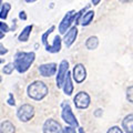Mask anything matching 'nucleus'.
Masks as SVG:
<instances>
[{
  "instance_id": "nucleus-14",
  "label": "nucleus",
  "mask_w": 133,
  "mask_h": 133,
  "mask_svg": "<svg viewBox=\"0 0 133 133\" xmlns=\"http://www.w3.org/2000/svg\"><path fill=\"white\" fill-rule=\"evenodd\" d=\"M122 128L127 133H133V114H129L123 119Z\"/></svg>"
},
{
  "instance_id": "nucleus-33",
  "label": "nucleus",
  "mask_w": 133,
  "mask_h": 133,
  "mask_svg": "<svg viewBox=\"0 0 133 133\" xmlns=\"http://www.w3.org/2000/svg\"><path fill=\"white\" fill-rule=\"evenodd\" d=\"M35 1H37V0H26V2H28V3H31V2H35Z\"/></svg>"
},
{
  "instance_id": "nucleus-7",
  "label": "nucleus",
  "mask_w": 133,
  "mask_h": 133,
  "mask_svg": "<svg viewBox=\"0 0 133 133\" xmlns=\"http://www.w3.org/2000/svg\"><path fill=\"white\" fill-rule=\"evenodd\" d=\"M69 71V62L66 60H62L59 65V70H58V76H57V87L61 88L64 82V79L66 73Z\"/></svg>"
},
{
  "instance_id": "nucleus-21",
  "label": "nucleus",
  "mask_w": 133,
  "mask_h": 133,
  "mask_svg": "<svg viewBox=\"0 0 133 133\" xmlns=\"http://www.w3.org/2000/svg\"><path fill=\"white\" fill-rule=\"evenodd\" d=\"M14 69H15V64L14 63H8L7 65L3 66L2 71H3L5 74H11L12 71H14Z\"/></svg>"
},
{
  "instance_id": "nucleus-10",
  "label": "nucleus",
  "mask_w": 133,
  "mask_h": 133,
  "mask_svg": "<svg viewBox=\"0 0 133 133\" xmlns=\"http://www.w3.org/2000/svg\"><path fill=\"white\" fill-rule=\"evenodd\" d=\"M57 71V64L51 62V63L41 64L39 66V72L42 77H52L56 74Z\"/></svg>"
},
{
  "instance_id": "nucleus-17",
  "label": "nucleus",
  "mask_w": 133,
  "mask_h": 133,
  "mask_svg": "<svg viewBox=\"0 0 133 133\" xmlns=\"http://www.w3.org/2000/svg\"><path fill=\"white\" fill-rule=\"evenodd\" d=\"M16 128L10 121H3L0 124V133H15Z\"/></svg>"
},
{
  "instance_id": "nucleus-2",
  "label": "nucleus",
  "mask_w": 133,
  "mask_h": 133,
  "mask_svg": "<svg viewBox=\"0 0 133 133\" xmlns=\"http://www.w3.org/2000/svg\"><path fill=\"white\" fill-rule=\"evenodd\" d=\"M27 92L29 98L36 101H40L43 98L47 97L48 94V87L44 84L42 81H35L29 84Z\"/></svg>"
},
{
  "instance_id": "nucleus-26",
  "label": "nucleus",
  "mask_w": 133,
  "mask_h": 133,
  "mask_svg": "<svg viewBox=\"0 0 133 133\" xmlns=\"http://www.w3.org/2000/svg\"><path fill=\"white\" fill-rule=\"evenodd\" d=\"M8 52V50L3 47V44L2 43H0V56H3V55H6V53Z\"/></svg>"
},
{
  "instance_id": "nucleus-4",
  "label": "nucleus",
  "mask_w": 133,
  "mask_h": 133,
  "mask_svg": "<svg viewBox=\"0 0 133 133\" xmlns=\"http://www.w3.org/2000/svg\"><path fill=\"white\" fill-rule=\"evenodd\" d=\"M62 119L64 120V122L66 124H69L70 127H73V128H79V123L77 121L76 116H74L73 112L71 110L70 105L66 103V104H63L62 105Z\"/></svg>"
},
{
  "instance_id": "nucleus-8",
  "label": "nucleus",
  "mask_w": 133,
  "mask_h": 133,
  "mask_svg": "<svg viewBox=\"0 0 133 133\" xmlns=\"http://www.w3.org/2000/svg\"><path fill=\"white\" fill-rule=\"evenodd\" d=\"M72 77L77 83H82L84 81L85 78H87V70L84 68V65L81 64V63H78V64L74 65Z\"/></svg>"
},
{
  "instance_id": "nucleus-18",
  "label": "nucleus",
  "mask_w": 133,
  "mask_h": 133,
  "mask_svg": "<svg viewBox=\"0 0 133 133\" xmlns=\"http://www.w3.org/2000/svg\"><path fill=\"white\" fill-rule=\"evenodd\" d=\"M98 45H99V39H98V37H95V36L89 37L88 40L85 41V47L88 48L89 50H94V49H97Z\"/></svg>"
},
{
  "instance_id": "nucleus-5",
  "label": "nucleus",
  "mask_w": 133,
  "mask_h": 133,
  "mask_svg": "<svg viewBox=\"0 0 133 133\" xmlns=\"http://www.w3.org/2000/svg\"><path fill=\"white\" fill-rule=\"evenodd\" d=\"M74 15H76V11L71 10V11L66 12V15L63 17V19L61 20V22L59 24V32L61 35H64L70 29L72 22H74Z\"/></svg>"
},
{
  "instance_id": "nucleus-20",
  "label": "nucleus",
  "mask_w": 133,
  "mask_h": 133,
  "mask_svg": "<svg viewBox=\"0 0 133 133\" xmlns=\"http://www.w3.org/2000/svg\"><path fill=\"white\" fill-rule=\"evenodd\" d=\"M53 30H55V26H51V27H50V28L48 29L47 31H45V32L43 33L42 37H41V40H42V43L44 44V47H45V48H47L48 45H49V43H48V37H49V35H50V33H51Z\"/></svg>"
},
{
  "instance_id": "nucleus-16",
  "label": "nucleus",
  "mask_w": 133,
  "mask_h": 133,
  "mask_svg": "<svg viewBox=\"0 0 133 133\" xmlns=\"http://www.w3.org/2000/svg\"><path fill=\"white\" fill-rule=\"evenodd\" d=\"M31 31H32V24L24 27L23 30L20 32V35L18 36V40L21 41V42H27V41L29 40V37H30V35H31Z\"/></svg>"
},
{
  "instance_id": "nucleus-11",
  "label": "nucleus",
  "mask_w": 133,
  "mask_h": 133,
  "mask_svg": "<svg viewBox=\"0 0 133 133\" xmlns=\"http://www.w3.org/2000/svg\"><path fill=\"white\" fill-rule=\"evenodd\" d=\"M77 37H78V28L76 26H73L69 29L68 32H65L63 40H64V43H65L66 47H71L72 43L76 41Z\"/></svg>"
},
{
  "instance_id": "nucleus-25",
  "label": "nucleus",
  "mask_w": 133,
  "mask_h": 133,
  "mask_svg": "<svg viewBox=\"0 0 133 133\" xmlns=\"http://www.w3.org/2000/svg\"><path fill=\"white\" fill-rule=\"evenodd\" d=\"M62 132L63 133H76V130L73 129V127H69V128H65Z\"/></svg>"
},
{
  "instance_id": "nucleus-19",
  "label": "nucleus",
  "mask_w": 133,
  "mask_h": 133,
  "mask_svg": "<svg viewBox=\"0 0 133 133\" xmlns=\"http://www.w3.org/2000/svg\"><path fill=\"white\" fill-rule=\"evenodd\" d=\"M11 9V6H10V3H3L2 7H1V10H0V19H2V20H6L7 19V17H8V12L10 11Z\"/></svg>"
},
{
  "instance_id": "nucleus-23",
  "label": "nucleus",
  "mask_w": 133,
  "mask_h": 133,
  "mask_svg": "<svg viewBox=\"0 0 133 133\" xmlns=\"http://www.w3.org/2000/svg\"><path fill=\"white\" fill-rule=\"evenodd\" d=\"M107 133H123V131L119 127H112V128H110L109 130H108Z\"/></svg>"
},
{
  "instance_id": "nucleus-3",
  "label": "nucleus",
  "mask_w": 133,
  "mask_h": 133,
  "mask_svg": "<svg viewBox=\"0 0 133 133\" xmlns=\"http://www.w3.org/2000/svg\"><path fill=\"white\" fill-rule=\"evenodd\" d=\"M33 115H35V108L31 104H22L17 111V116L22 122L30 121Z\"/></svg>"
},
{
  "instance_id": "nucleus-35",
  "label": "nucleus",
  "mask_w": 133,
  "mask_h": 133,
  "mask_svg": "<svg viewBox=\"0 0 133 133\" xmlns=\"http://www.w3.org/2000/svg\"><path fill=\"white\" fill-rule=\"evenodd\" d=\"M2 5H3V3H2V0H0V8L2 7Z\"/></svg>"
},
{
  "instance_id": "nucleus-31",
  "label": "nucleus",
  "mask_w": 133,
  "mask_h": 133,
  "mask_svg": "<svg viewBox=\"0 0 133 133\" xmlns=\"http://www.w3.org/2000/svg\"><path fill=\"white\" fill-rule=\"evenodd\" d=\"M3 37H5V32H2L1 30H0V39H2Z\"/></svg>"
},
{
  "instance_id": "nucleus-24",
  "label": "nucleus",
  "mask_w": 133,
  "mask_h": 133,
  "mask_svg": "<svg viewBox=\"0 0 133 133\" xmlns=\"http://www.w3.org/2000/svg\"><path fill=\"white\" fill-rule=\"evenodd\" d=\"M0 30L6 33V32L9 31V26H8L6 22H0Z\"/></svg>"
},
{
  "instance_id": "nucleus-32",
  "label": "nucleus",
  "mask_w": 133,
  "mask_h": 133,
  "mask_svg": "<svg viewBox=\"0 0 133 133\" xmlns=\"http://www.w3.org/2000/svg\"><path fill=\"white\" fill-rule=\"evenodd\" d=\"M121 2H123V3H127V2H131V1H133V0H120Z\"/></svg>"
},
{
  "instance_id": "nucleus-9",
  "label": "nucleus",
  "mask_w": 133,
  "mask_h": 133,
  "mask_svg": "<svg viewBox=\"0 0 133 133\" xmlns=\"http://www.w3.org/2000/svg\"><path fill=\"white\" fill-rule=\"evenodd\" d=\"M43 133H62V128L56 120L49 119L43 124Z\"/></svg>"
},
{
  "instance_id": "nucleus-15",
  "label": "nucleus",
  "mask_w": 133,
  "mask_h": 133,
  "mask_svg": "<svg viewBox=\"0 0 133 133\" xmlns=\"http://www.w3.org/2000/svg\"><path fill=\"white\" fill-rule=\"evenodd\" d=\"M93 18H94V11L89 10L88 12H84V15H82L79 23H80L81 26H83V27H87V26H89V24L92 22Z\"/></svg>"
},
{
  "instance_id": "nucleus-12",
  "label": "nucleus",
  "mask_w": 133,
  "mask_h": 133,
  "mask_svg": "<svg viewBox=\"0 0 133 133\" xmlns=\"http://www.w3.org/2000/svg\"><path fill=\"white\" fill-rule=\"evenodd\" d=\"M70 76H71V74H70V72L68 71V73H66V76H65V79H64V82H63V84H62L63 91L66 95H71L73 92V84H72L71 77Z\"/></svg>"
},
{
  "instance_id": "nucleus-34",
  "label": "nucleus",
  "mask_w": 133,
  "mask_h": 133,
  "mask_svg": "<svg viewBox=\"0 0 133 133\" xmlns=\"http://www.w3.org/2000/svg\"><path fill=\"white\" fill-rule=\"evenodd\" d=\"M79 133H84V131H83L82 128H79Z\"/></svg>"
},
{
  "instance_id": "nucleus-1",
  "label": "nucleus",
  "mask_w": 133,
  "mask_h": 133,
  "mask_svg": "<svg viewBox=\"0 0 133 133\" xmlns=\"http://www.w3.org/2000/svg\"><path fill=\"white\" fill-rule=\"evenodd\" d=\"M35 60V52H18L15 57V69H17V71L19 73H24L29 70Z\"/></svg>"
},
{
  "instance_id": "nucleus-36",
  "label": "nucleus",
  "mask_w": 133,
  "mask_h": 133,
  "mask_svg": "<svg viewBox=\"0 0 133 133\" xmlns=\"http://www.w3.org/2000/svg\"><path fill=\"white\" fill-rule=\"evenodd\" d=\"M0 63H1V59H0Z\"/></svg>"
},
{
  "instance_id": "nucleus-27",
  "label": "nucleus",
  "mask_w": 133,
  "mask_h": 133,
  "mask_svg": "<svg viewBox=\"0 0 133 133\" xmlns=\"http://www.w3.org/2000/svg\"><path fill=\"white\" fill-rule=\"evenodd\" d=\"M8 103H9L10 105H16L15 99H14V97H12V94H11V93L9 94V100H8Z\"/></svg>"
},
{
  "instance_id": "nucleus-29",
  "label": "nucleus",
  "mask_w": 133,
  "mask_h": 133,
  "mask_svg": "<svg viewBox=\"0 0 133 133\" xmlns=\"http://www.w3.org/2000/svg\"><path fill=\"white\" fill-rule=\"evenodd\" d=\"M94 115H95V116H101V115H102V110H101V109H98L97 111L94 112Z\"/></svg>"
},
{
  "instance_id": "nucleus-28",
  "label": "nucleus",
  "mask_w": 133,
  "mask_h": 133,
  "mask_svg": "<svg viewBox=\"0 0 133 133\" xmlns=\"http://www.w3.org/2000/svg\"><path fill=\"white\" fill-rule=\"evenodd\" d=\"M19 18L21 19V20H27V15H26V12H24V11H20V12H19Z\"/></svg>"
},
{
  "instance_id": "nucleus-13",
  "label": "nucleus",
  "mask_w": 133,
  "mask_h": 133,
  "mask_svg": "<svg viewBox=\"0 0 133 133\" xmlns=\"http://www.w3.org/2000/svg\"><path fill=\"white\" fill-rule=\"evenodd\" d=\"M48 52H51V53H57L61 50V38L59 36H56L55 37V40H53V43L52 44H49L47 48H45Z\"/></svg>"
},
{
  "instance_id": "nucleus-22",
  "label": "nucleus",
  "mask_w": 133,
  "mask_h": 133,
  "mask_svg": "<svg viewBox=\"0 0 133 133\" xmlns=\"http://www.w3.org/2000/svg\"><path fill=\"white\" fill-rule=\"evenodd\" d=\"M127 100L129 102L133 103V85L129 87L127 89Z\"/></svg>"
},
{
  "instance_id": "nucleus-6",
  "label": "nucleus",
  "mask_w": 133,
  "mask_h": 133,
  "mask_svg": "<svg viewBox=\"0 0 133 133\" xmlns=\"http://www.w3.org/2000/svg\"><path fill=\"white\" fill-rule=\"evenodd\" d=\"M73 101L78 109H87V108L90 105L91 99H90V95L87 92L81 91V92H79L76 97H74Z\"/></svg>"
},
{
  "instance_id": "nucleus-30",
  "label": "nucleus",
  "mask_w": 133,
  "mask_h": 133,
  "mask_svg": "<svg viewBox=\"0 0 133 133\" xmlns=\"http://www.w3.org/2000/svg\"><path fill=\"white\" fill-rule=\"evenodd\" d=\"M100 1H101V0H92V3L93 5H99Z\"/></svg>"
}]
</instances>
